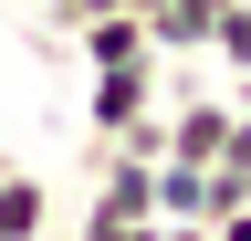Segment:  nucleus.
<instances>
[{
    "label": "nucleus",
    "instance_id": "10",
    "mask_svg": "<svg viewBox=\"0 0 251 241\" xmlns=\"http://www.w3.org/2000/svg\"><path fill=\"white\" fill-rule=\"evenodd\" d=\"M230 105H241V115H251V74H230Z\"/></svg>",
    "mask_w": 251,
    "mask_h": 241
},
{
    "label": "nucleus",
    "instance_id": "2",
    "mask_svg": "<svg viewBox=\"0 0 251 241\" xmlns=\"http://www.w3.org/2000/svg\"><path fill=\"white\" fill-rule=\"evenodd\" d=\"M84 220H157V158L94 147V199H84Z\"/></svg>",
    "mask_w": 251,
    "mask_h": 241
},
{
    "label": "nucleus",
    "instance_id": "8",
    "mask_svg": "<svg viewBox=\"0 0 251 241\" xmlns=\"http://www.w3.org/2000/svg\"><path fill=\"white\" fill-rule=\"evenodd\" d=\"M157 231H168V220H84L74 241H157Z\"/></svg>",
    "mask_w": 251,
    "mask_h": 241
},
{
    "label": "nucleus",
    "instance_id": "7",
    "mask_svg": "<svg viewBox=\"0 0 251 241\" xmlns=\"http://www.w3.org/2000/svg\"><path fill=\"white\" fill-rule=\"evenodd\" d=\"M209 53L230 74H251V0H220V21H209Z\"/></svg>",
    "mask_w": 251,
    "mask_h": 241
},
{
    "label": "nucleus",
    "instance_id": "5",
    "mask_svg": "<svg viewBox=\"0 0 251 241\" xmlns=\"http://www.w3.org/2000/svg\"><path fill=\"white\" fill-rule=\"evenodd\" d=\"M42 231H52V189L0 158V241H42Z\"/></svg>",
    "mask_w": 251,
    "mask_h": 241
},
{
    "label": "nucleus",
    "instance_id": "1",
    "mask_svg": "<svg viewBox=\"0 0 251 241\" xmlns=\"http://www.w3.org/2000/svg\"><path fill=\"white\" fill-rule=\"evenodd\" d=\"M168 105V63H115V74H94L84 84V147H115L136 115Z\"/></svg>",
    "mask_w": 251,
    "mask_h": 241
},
{
    "label": "nucleus",
    "instance_id": "6",
    "mask_svg": "<svg viewBox=\"0 0 251 241\" xmlns=\"http://www.w3.org/2000/svg\"><path fill=\"white\" fill-rule=\"evenodd\" d=\"M220 189H209V168H188V158H157V220H209Z\"/></svg>",
    "mask_w": 251,
    "mask_h": 241
},
{
    "label": "nucleus",
    "instance_id": "3",
    "mask_svg": "<svg viewBox=\"0 0 251 241\" xmlns=\"http://www.w3.org/2000/svg\"><path fill=\"white\" fill-rule=\"evenodd\" d=\"M230 95H168V158H188V168H209L220 158V136H230Z\"/></svg>",
    "mask_w": 251,
    "mask_h": 241
},
{
    "label": "nucleus",
    "instance_id": "9",
    "mask_svg": "<svg viewBox=\"0 0 251 241\" xmlns=\"http://www.w3.org/2000/svg\"><path fill=\"white\" fill-rule=\"evenodd\" d=\"M209 241H251V210H220V220H209Z\"/></svg>",
    "mask_w": 251,
    "mask_h": 241
},
{
    "label": "nucleus",
    "instance_id": "4",
    "mask_svg": "<svg viewBox=\"0 0 251 241\" xmlns=\"http://www.w3.org/2000/svg\"><path fill=\"white\" fill-rule=\"evenodd\" d=\"M74 53H84V74L157 63V42H147V21H136V11H94V21H74Z\"/></svg>",
    "mask_w": 251,
    "mask_h": 241
}]
</instances>
